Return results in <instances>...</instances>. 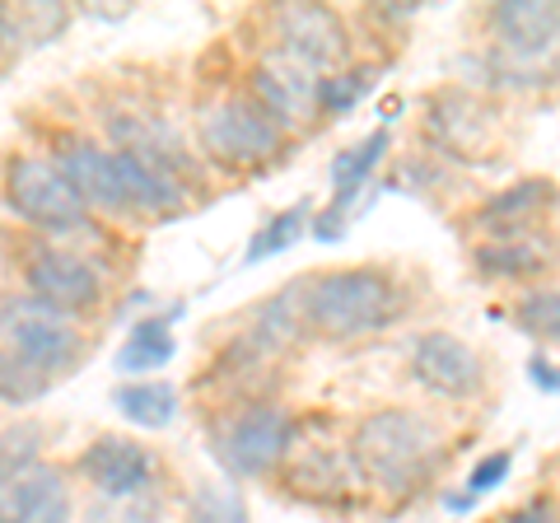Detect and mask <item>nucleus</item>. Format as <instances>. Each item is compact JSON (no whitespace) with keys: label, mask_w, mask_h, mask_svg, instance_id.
I'll return each instance as SVG.
<instances>
[{"label":"nucleus","mask_w":560,"mask_h":523,"mask_svg":"<svg viewBox=\"0 0 560 523\" xmlns=\"http://www.w3.org/2000/svg\"><path fill=\"white\" fill-rule=\"evenodd\" d=\"M300 286V318L304 327L323 337H364L388 327L401 309V294L383 271L355 267V271H327V276H308Z\"/></svg>","instance_id":"1"},{"label":"nucleus","mask_w":560,"mask_h":523,"mask_svg":"<svg viewBox=\"0 0 560 523\" xmlns=\"http://www.w3.org/2000/svg\"><path fill=\"white\" fill-rule=\"evenodd\" d=\"M440 453V434L416 411H374L355 430V463L383 491H407Z\"/></svg>","instance_id":"2"},{"label":"nucleus","mask_w":560,"mask_h":523,"mask_svg":"<svg viewBox=\"0 0 560 523\" xmlns=\"http://www.w3.org/2000/svg\"><path fill=\"white\" fill-rule=\"evenodd\" d=\"M5 201L10 211L38 224L43 234H70L90 220V206L75 197V187L66 183V173L51 164V160H38V154H20L10 160L5 168Z\"/></svg>","instance_id":"3"},{"label":"nucleus","mask_w":560,"mask_h":523,"mask_svg":"<svg viewBox=\"0 0 560 523\" xmlns=\"http://www.w3.org/2000/svg\"><path fill=\"white\" fill-rule=\"evenodd\" d=\"M280 136L285 131L243 94H230L201 108V146L215 164H230V168L271 164L280 154Z\"/></svg>","instance_id":"4"},{"label":"nucleus","mask_w":560,"mask_h":523,"mask_svg":"<svg viewBox=\"0 0 560 523\" xmlns=\"http://www.w3.org/2000/svg\"><path fill=\"white\" fill-rule=\"evenodd\" d=\"M0 327L10 337V351L24 356L33 370H43L47 379L66 374L70 364L80 360V333L66 323V313L47 309L38 300H14L5 313H0Z\"/></svg>","instance_id":"5"},{"label":"nucleus","mask_w":560,"mask_h":523,"mask_svg":"<svg viewBox=\"0 0 560 523\" xmlns=\"http://www.w3.org/2000/svg\"><path fill=\"white\" fill-rule=\"evenodd\" d=\"M318 80L323 75L308 71L304 61L285 57V51H271V57H261L257 71H253V103L280 131L304 127V121L318 117Z\"/></svg>","instance_id":"6"},{"label":"nucleus","mask_w":560,"mask_h":523,"mask_svg":"<svg viewBox=\"0 0 560 523\" xmlns=\"http://www.w3.org/2000/svg\"><path fill=\"white\" fill-rule=\"evenodd\" d=\"M285 444H290V411L285 407H248L224 426L220 458L234 477H261L280 463Z\"/></svg>","instance_id":"7"},{"label":"nucleus","mask_w":560,"mask_h":523,"mask_svg":"<svg viewBox=\"0 0 560 523\" xmlns=\"http://www.w3.org/2000/svg\"><path fill=\"white\" fill-rule=\"evenodd\" d=\"M411 374L425 393L448 397V403H463V397H477L486 388L481 356L448 333H425L411 346Z\"/></svg>","instance_id":"8"},{"label":"nucleus","mask_w":560,"mask_h":523,"mask_svg":"<svg viewBox=\"0 0 560 523\" xmlns=\"http://www.w3.org/2000/svg\"><path fill=\"white\" fill-rule=\"evenodd\" d=\"M276 33H280V51L304 61L318 75L331 71L337 61H346V51H350L346 24L327 5H285L276 14Z\"/></svg>","instance_id":"9"},{"label":"nucleus","mask_w":560,"mask_h":523,"mask_svg":"<svg viewBox=\"0 0 560 523\" xmlns=\"http://www.w3.org/2000/svg\"><path fill=\"white\" fill-rule=\"evenodd\" d=\"M24 281L33 290V300L57 309V313L94 309L98 294H103V281H98V271L90 267V262L75 257V253H57V248L33 253L28 267H24Z\"/></svg>","instance_id":"10"},{"label":"nucleus","mask_w":560,"mask_h":523,"mask_svg":"<svg viewBox=\"0 0 560 523\" xmlns=\"http://www.w3.org/2000/svg\"><path fill=\"white\" fill-rule=\"evenodd\" d=\"M117 183L127 211L145 216H178L183 211V183L173 173V160L160 150H113Z\"/></svg>","instance_id":"11"},{"label":"nucleus","mask_w":560,"mask_h":523,"mask_svg":"<svg viewBox=\"0 0 560 523\" xmlns=\"http://www.w3.org/2000/svg\"><path fill=\"white\" fill-rule=\"evenodd\" d=\"M70 491L57 467L28 463L20 473L0 477V523H66Z\"/></svg>","instance_id":"12"},{"label":"nucleus","mask_w":560,"mask_h":523,"mask_svg":"<svg viewBox=\"0 0 560 523\" xmlns=\"http://www.w3.org/2000/svg\"><path fill=\"white\" fill-rule=\"evenodd\" d=\"M80 467L108 500H131L154 481L150 449L136 444V440H121V434H103V440H94L90 449H84Z\"/></svg>","instance_id":"13"},{"label":"nucleus","mask_w":560,"mask_h":523,"mask_svg":"<svg viewBox=\"0 0 560 523\" xmlns=\"http://www.w3.org/2000/svg\"><path fill=\"white\" fill-rule=\"evenodd\" d=\"M383 154H388V131L364 136V146L337 154V164H331V201H327V211H318V220H313V234L323 243H337L346 234L350 206H355V197L364 191V183H370V173L378 168Z\"/></svg>","instance_id":"14"},{"label":"nucleus","mask_w":560,"mask_h":523,"mask_svg":"<svg viewBox=\"0 0 560 523\" xmlns=\"http://www.w3.org/2000/svg\"><path fill=\"white\" fill-rule=\"evenodd\" d=\"M57 168L66 173V183L75 187V197L84 206H94V211H127L113 150H103L98 141H90V136H70V141H61Z\"/></svg>","instance_id":"15"},{"label":"nucleus","mask_w":560,"mask_h":523,"mask_svg":"<svg viewBox=\"0 0 560 523\" xmlns=\"http://www.w3.org/2000/svg\"><path fill=\"white\" fill-rule=\"evenodd\" d=\"M490 24L500 33V47L510 57L541 61L560 43V5H537V0H510L490 10Z\"/></svg>","instance_id":"16"},{"label":"nucleus","mask_w":560,"mask_h":523,"mask_svg":"<svg viewBox=\"0 0 560 523\" xmlns=\"http://www.w3.org/2000/svg\"><path fill=\"white\" fill-rule=\"evenodd\" d=\"M547 201H556V187L541 183V178H528V183L510 187L504 197L486 201V211H481L477 220H481V230H495V234L504 239V234H518V224L528 220L537 206H547Z\"/></svg>","instance_id":"17"},{"label":"nucleus","mask_w":560,"mask_h":523,"mask_svg":"<svg viewBox=\"0 0 560 523\" xmlns=\"http://www.w3.org/2000/svg\"><path fill=\"white\" fill-rule=\"evenodd\" d=\"M113 403L131 426H145V430H164L178 416V393L168 383H121Z\"/></svg>","instance_id":"18"},{"label":"nucleus","mask_w":560,"mask_h":523,"mask_svg":"<svg viewBox=\"0 0 560 523\" xmlns=\"http://www.w3.org/2000/svg\"><path fill=\"white\" fill-rule=\"evenodd\" d=\"M173 351H178V341H173L168 318H145V323H136V327H131L127 346L117 351V370H127V374L160 370V364L173 360Z\"/></svg>","instance_id":"19"},{"label":"nucleus","mask_w":560,"mask_h":523,"mask_svg":"<svg viewBox=\"0 0 560 523\" xmlns=\"http://www.w3.org/2000/svg\"><path fill=\"white\" fill-rule=\"evenodd\" d=\"M547 257L551 253L541 248V239H518V234H504V239L477 248V262L486 276H528V271L547 267Z\"/></svg>","instance_id":"20"},{"label":"nucleus","mask_w":560,"mask_h":523,"mask_svg":"<svg viewBox=\"0 0 560 523\" xmlns=\"http://www.w3.org/2000/svg\"><path fill=\"white\" fill-rule=\"evenodd\" d=\"M47 388H51V379L43 370H33V364L24 356H14L10 346L0 351V403L28 407V403H38Z\"/></svg>","instance_id":"21"},{"label":"nucleus","mask_w":560,"mask_h":523,"mask_svg":"<svg viewBox=\"0 0 560 523\" xmlns=\"http://www.w3.org/2000/svg\"><path fill=\"white\" fill-rule=\"evenodd\" d=\"M374 66H360V71H346V75H327L318 80V113H346L374 90Z\"/></svg>","instance_id":"22"},{"label":"nucleus","mask_w":560,"mask_h":523,"mask_svg":"<svg viewBox=\"0 0 560 523\" xmlns=\"http://www.w3.org/2000/svg\"><path fill=\"white\" fill-rule=\"evenodd\" d=\"M304 224H308V206H290V211H280L267 230H261L253 243H248V262H261V257H276V253H285L294 239L304 234Z\"/></svg>","instance_id":"23"},{"label":"nucleus","mask_w":560,"mask_h":523,"mask_svg":"<svg viewBox=\"0 0 560 523\" xmlns=\"http://www.w3.org/2000/svg\"><path fill=\"white\" fill-rule=\"evenodd\" d=\"M518 323L541 341H560V290H533L518 304Z\"/></svg>","instance_id":"24"},{"label":"nucleus","mask_w":560,"mask_h":523,"mask_svg":"<svg viewBox=\"0 0 560 523\" xmlns=\"http://www.w3.org/2000/svg\"><path fill=\"white\" fill-rule=\"evenodd\" d=\"M510 467H514V453H490V458H481L477 467H471V477H467V504L477 500V496H486L490 486H500L504 477H510Z\"/></svg>","instance_id":"25"},{"label":"nucleus","mask_w":560,"mask_h":523,"mask_svg":"<svg viewBox=\"0 0 560 523\" xmlns=\"http://www.w3.org/2000/svg\"><path fill=\"white\" fill-rule=\"evenodd\" d=\"M191 523H243V510H238V500L230 491H210L197 500V514H191Z\"/></svg>","instance_id":"26"},{"label":"nucleus","mask_w":560,"mask_h":523,"mask_svg":"<svg viewBox=\"0 0 560 523\" xmlns=\"http://www.w3.org/2000/svg\"><path fill=\"white\" fill-rule=\"evenodd\" d=\"M504 523H560V514H556L551 500H528V504H518Z\"/></svg>","instance_id":"27"},{"label":"nucleus","mask_w":560,"mask_h":523,"mask_svg":"<svg viewBox=\"0 0 560 523\" xmlns=\"http://www.w3.org/2000/svg\"><path fill=\"white\" fill-rule=\"evenodd\" d=\"M533 379L541 383V388H551V393H560V374L551 370V364H541V360H533Z\"/></svg>","instance_id":"28"}]
</instances>
